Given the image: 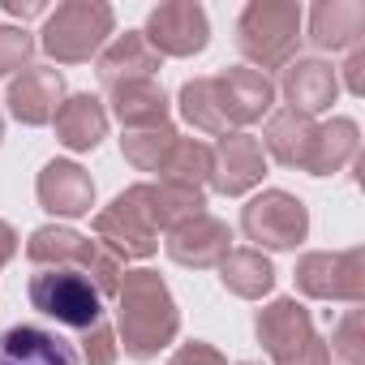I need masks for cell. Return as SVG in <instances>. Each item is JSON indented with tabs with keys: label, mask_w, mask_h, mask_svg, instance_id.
Instances as JSON below:
<instances>
[{
	"label": "cell",
	"mask_w": 365,
	"mask_h": 365,
	"mask_svg": "<svg viewBox=\"0 0 365 365\" xmlns=\"http://www.w3.org/2000/svg\"><path fill=\"white\" fill-rule=\"evenodd\" d=\"M0 138H5V120H0Z\"/></svg>",
	"instance_id": "d590c367"
},
{
	"label": "cell",
	"mask_w": 365,
	"mask_h": 365,
	"mask_svg": "<svg viewBox=\"0 0 365 365\" xmlns=\"http://www.w3.org/2000/svg\"><path fill=\"white\" fill-rule=\"evenodd\" d=\"M361 150V129L352 116H335L327 125H318L314 138V159H309V176H335L344 172Z\"/></svg>",
	"instance_id": "cb8c5ba5"
},
{
	"label": "cell",
	"mask_w": 365,
	"mask_h": 365,
	"mask_svg": "<svg viewBox=\"0 0 365 365\" xmlns=\"http://www.w3.org/2000/svg\"><path fill=\"white\" fill-rule=\"evenodd\" d=\"M211 86H215V99H220V112H224L228 129L262 120L275 103V86L258 69H224L220 78H211Z\"/></svg>",
	"instance_id": "9a60e30c"
},
{
	"label": "cell",
	"mask_w": 365,
	"mask_h": 365,
	"mask_svg": "<svg viewBox=\"0 0 365 365\" xmlns=\"http://www.w3.org/2000/svg\"><path fill=\"white\" fill-rule=\"evenodd\" d=\"M314 138H318V125L301 112H275L267 120V133H262V146L271 150L275 163L284 168H301L309 172V159H314Z\"/></svg>",
	"instance_id": "44dd1931"
},
{
	"label": "cell",
	"mask_w": 365,
	"mask_h": 365,
	"mask_svg": "<svg viewBox=\"0 0 365 365\" xmlns=\"http://www.w3.org/2000/svg\"><path fill=\"white\" fill-rule=\"evenodd\" d=\"M163 250H168V258L176 267L207 271V267H220L232 254V228L224 220H215V215L202 211V215L185 220L180 228H172L168 241H163Z\"/></svg>",
	"instance_id": "7c38bea8"
},
{
	"label": "cell",
	"mask_w": 365,
	"mask_h": 365,
	"mask_svg": "<svg viewBox=\"0 0 365 365\" xmlns=\"http://www.w3.org/2000/svg\"><path fill=\"white\" fill-rule=\"evenodd\" d=\"M95 241H103V250L125 262V258H150L159 250V232L150 228V220L142 215V207L133 202V194H116L112 207H103L95 215Z\"/></svg>",
	"instance_id": "30bf717a"
},
{
	"label": "cell",
	"mask_w": 365,
	"mask_h": 365,
	"mask_svg": "<svg viewBox=\"0 0 365 365\" xmlns=\"http://www.w3.org/2000/svg\"><path fill=\"white\" fill-rule=\"evenodd\" d=\"M211 168H215V150L198 138H180L172 159L163 163L159 180H176V185H190V190H202L211 180Z\"/></svg>",
	"instance_id": "83f0119b"
},
{
	"label": "cell",
	"mask_w": 365,
	"mask_h": 365,
	"mask_svg": "<svg viewBox=\"0 0 365 365\" xmlns=\"http://www.w3.org/2000/svg\"><path fill=\"white\" fill-rule=\"evenodd\" d=\"M108 133V112L95 95H69L56 112V142L69 150H95Z\"/></svg>",
	"instance_id": "603a6c76"
},
{
	"label": "cell",
	"mask_w": 365,
	"mask_h": 365,
	"mask_svg": "<svg viewBox=\"0 0 365 365\" xmlns=\"http://www.w3.org/2000/svg\"><path fill=\"white\" fill-rule=\"evenodd\" d=\"M31 305L52 318L56 327H73V331H91L103 322V292L69 267H43L39 275H31Z\"/></svg>",
	"instance_id": "8992f818"
},
{
	"label": "cell",
	"mask_w": 365,
	"mask_h": 365,
	"mask_svg": "<svg viewBox=\"0 0 365 365\" xmlns=\"http://www.w3.org/2000/svg\"><path fill=\"white\" fill-rule=\"evenodd\" d=\"M176 142H180V133L172 125H159V129H125L120 150H125V159L138 172H163V163L172 159Z\"/></svg>",
	"instance_id": "4316f807"
},
{
	"label": "cell",
	"mask_w": 365,
	"mask_h": 365,
	"mask_svg": "<svg viewBox=\"0 0 365 365\" xmlns=\"http://www.w3.org/2000/svg\"><path fill=\"white\" fill-rule=\"evenodd\" d=\"M254 331L275 365H331V344L314 331V318L297 297H275L258 309Z\"/></svg>",
	"instance_id": "277c9868"
},
{
	"label": "cell",
	"mask_w": 365,
	"mask_h": 365,
	"mask_svg": "<svg viewBox=\"0 0 365 365\" xmlns=\"http://www.w3.org/2000/svg\"><path fill=\"white\" fill-rule=\"evenodd\" d=\"M331 344H335V352L348 361V365H361L365 361V339H361V309H348L344 318H339V327L331 331Z\"/></svg>",
	"instance_id": "f546056e"
},
{
	"label": "cell",
	"mask_w": 365,
	"mask_h": 365,
	"mask_svg": "<svg viewBox=\"0 0 365 365\" xmlns=\"http://www.w3.org/2000/svg\"><path fill=\"white\" fill-rule=\"evenodd\" d=\"M31 52H35V39L22 26H0V78L22 73L31 65Z\"/></svg>",
	"instance_id": "f1b7e54d"
},
{
	"label": "cell",
	"mask_w": 365,
	"mask_h": 365,
	"mask_svg": "<svg viewBox=\"0 0 365 365\" xmlns=\"http://www.w3.org/2000/svg\"><path fill=\"white\" fill-rule=\"evenodd\" d=\"M241 232L258 250H297L309 237V211L288 190H262L241 211Z\"/></svg>",
	"instance_id": "52a82bcc"
},
{
	"label": "cell",
	"mask_w": 365,
	"mask_h": 365,
	"mask_svg": "<svg viewBox=\"0 0 365 365\" xmlns=\"http://www.w3.org/2000/svg\"><path fill=\"white\" fill-rule=\"evenodd\" d=\"M176 103H180V116H185L198 133H211V138L232 133V129H228V120H224V112H220V99H215L211 78H190L185 86H180Z\"/></svg>",
	"instance_id": "484cf974"
},
{
	"label": "cell",
	"mask_w": 365,
	"mask_h": 365,
	"mask_svg": "<svg viewBox=\"0 0 365 365\" xmlns=\"http://www.w3.org/2000/svg\"><path fill=\"white\" fill-rule=\"evenodd\" d=\"M159 65H163V56L142 39V31H125V35H116V39L99 52V82H103V91H112V86H120V82L155 78Z\"/></svg>",
	"instance_id": "ffe728a7"
},
{
	"label": "cell",
	"mask_w": 365,
	"mask_h": 365,
	"mask_svg": "<svg viewBox=\"0 0 365 365\" xmlns=\"http://www.w3.org/2000/svg\"><path fill=\"white\" fill-rule=\"evenodd\" d=\"M220 279L232 297L241 301H262L271 288H275V267L262 250H232L224 262H220Z\"/></svg>",
	"instance_id": "d4e9b609"
},
{
	"label": "cell",
	"mask_w": 365,
	"mask_h": 365,
	"mask_svg": "<svg viewBox=\"0 0 365 365\" xmlns=\"http://www.w3.org/2000/svg\"><path fill=\"white\" fill-rule=\"evenodd\" d=\"M5 14H14V18H35V14H43V5H39V0H5Z\"/></svg>",
	"instance_id": "e575fe53"
},
{
	"label": "cell",
	"mask_w": 365,
	"mask_h": 365,
	"mask_svg": "<svg viewBox=\"0 0 365 365\" xmlns=\"http://www.w3.org/2000/svg\"><path fill=\"white\" fill-rule=\"evenodd\" d=\"M26 258H31L35 267H69V271H82L103 297H108V292L116 297L120 275H125L120 262H116L99 241H91V237H82V232H73V228H56V224H43V228L31 232Z\"/></svg>",
	"instance_id": "5b68a950"
},
{
	"label": "cell",
	"mask_w": 365,
	"mask_h": 365,
	"mask_svg": "<svg viewBox=\"0 0 365 365\" xmlns=\"http://www.w3.org/2000/svg\"><path fill=\"white\" fill-rule=\"evenodd\" d=\"M309 39L322 52H356L365 39V5L361 0H318L309 14Z\"/></svg>",
	"instance_id": "d6986e66"
},
{
	"label": "cell",
	"mask_w": 365,
	"mask_h": 365,
	"mask_svg": "<svg viewBox=\"0 0 365 365\" xmlns=\"http://www.w3.org/2000/svg\"><path fill=\"white\" fill-rule=\"evenodd\" d=\"M292 279L314 301L361 305L365 301V250L352 245V250H339V254H305V258H297Z\"/></svg>",
	"instance_id": "ba28073f"
},
{
	"label": "cell",
	"mask_w": 365,
	"mask_h": 365,
	"mask_svg": "<svg viewBox=\"0 0 365 365\" xmlns=\"http://www.w3.org/2000/svg\"><path fill=\"white\" fill-rule=\"evenodd\" d=\"M301 43V5L297 0H250L237 22V48L250 65L284 69Z\"/></svg>",
	"instance_id": "7a4b0ae2"
},
{
	"label": "cell",
	"mask_w": 365,
	"mask_h": 365,
	"mask_svg": "<svg viewBox=\"0 0 365 365\" xmlns=\"http://www.w3.org/2000/svg\"><path fill=\"white\" fill-rule=\"evenodd\" d=\"M344 82H348L352 95H365V48H356V52L348 56V65H344Z\"/></svg>",
	"instance_id": "d6a6232c"
},
{
	"label": "cell",
	"mask_w": 365,
	"mask_h": 365,
	"mask_svg": "<svg viewBox=\"0 0 365 365\" xmlns=\"http://www.w3.org/2000/svg\"><path fill=\"white\" fill-rule=\"evenodd\" d=\"M14 254H18V232H14L5 220H0V267H9Z\"/></svg>",
	"instance_id": "836d02e7"
},
{
	"label": "cell",
	"mask_w": 365,
	"mask_h": 365,
	"mask_svg": "<svg viewBox=\"0 0 365 365\" xmlns=\"http://www.w3.org/2000/svg\"><path fill=\"white\" fill-rule=\"evenodd\" d=\"M112 99V112L125 129H159L168 125V95L155 78H142V82H120L108 91Z\"/></svg>",
	"instance_id": "7402d4cb"
},
{
	"label": "cell",
	"mask_w": 365,
	"mask_h": 365,
	"mask_svg": "<svg viewBox=\"0 0 365 365\" xmlns=\"http://www.w3.org/2000/svg\"><path fill=\"white\" fill-rule=\"evenodd\" d=\"M112 31H116V14L108 0H65L48 14L39 48L56 65H82L103 52Z\"/></svg>",
	"instance_id": "3957f363"
},
{
	"label": "cell",
	"mask_w": 365,
	"mask_h": 365,
	"mask_svg": "<svg viewBox=\"0 0 365 365\" xmlns=\"http://www.w3.org/2000/svg\"><path fill=\"white\" fill-rule=\"evenodd\" d=\"M9 112L22 120V125H31V129H39V125H48V120H56V112H61V103H65V78H61V69H52V65H26L14 82H9Z\"/></svg>",
	"instance_id": "5bb4252c"
},
{
	"label": "cell",
	"mask_w": 365,
	"mask_h": 365,
	"mask_svg": "<svg viewBox=\"0 0 365 365\" xmlns=\"http://www.w3.org/2000/svg\"><path fill=\"white\" fill-rule=\"evenodd\" d=\"M142 39L159 52V56H198L211 43V22L198 0H163L150 9Z\"/></svg>",
	"instance_id": "9c48e42d"
},
{
	"label": "cell",
	"mask_w": 365,
	"mask_h": 365,
	"mask_svg": "<svg viewBox=\"0 0 365 365\" xmlns=\"http://www.w3.org/2000/svg\"><path fill=\"white\" fill-rule=\"evenodd\" d=\"M0 365H82L78 348L35 322H18L0 331Z\"/></svg>",
	"instance_id": "2e32d148"
},
{
	"label": "cell",
	"mask_w": 365,
	"mask_h": 365,
	"mask_svg": "<svg viewBox=\"0 0 365 365\" xmlns=\"http://www.w3.org/2000/svg\"><path fill=\"white\" fill-rule=\"evenodd\" d=\"M215 150V168H211V185L224 194V198H241L250 194L254 185H262L267 176V155H262V142L254 133H224Z\"/></svg>",
	"instance_id": "8fae6325"
},
{
	"label": "cell",
	"mask_w": 365,
	"mask_h": 365,
	"mask_svg": "<svg viewBox=\"0 0 365 365\" xmlns=\"http://www.w3.org/2000/svg\"><path fill=\"white\" fill-rule=\"evenodd\" d=\"M116 331L129 356L150 361L159 356L176 331H180V309L163 284L159 271H125L116 288Z\"/></svg>",
	"instance_id": "6da1fadb"
},
{
	"label": "cell",
	"mask_w": 365,
	"mask_h": 365,
	"mask_svg": "<svg viewBox=\"0 0 365 365\" xmlns=\"http://www.w3.org/2000/svg\"><path fill=\"white\" fill-rule=\"evenodd\" d=\"M116 352H120V344L108 322L82 331V365H116Z\"/></svg>",
	"instance_id": "4dcf8cb0"
},
{
	"label": "cell",
	"mask_w": 365,
	"mask_h": 365,
	"mask_svg": "<svg viewBox=\"0 0 365 365\" xmlns=\"http://www.w3.org/2000/svg\"><path fill=\"white\" fill-rule=\"evenodd\" d=\"M168 365H228V356H224L220 348L202 344V339H190V344L176 348V356H172Z\"/></svg>",
	"instance_id": "1f68e13d"
},
{
	"label": "cell",
	"mask_w": 365,
	"mask_h": 365,
	"mask_svg": "<svg viewBox=\"0 0 365 365\" xmlns=\"http://www.w3.org/2000/svg\"><path fill=\"white\" fill-rule=\"evenodd\" d=\"M284 99H288V112H301V116H318L335 103L339 95V73L327 65V61H288L284 65V82H279Z\"/></svg>",
	"instance_id": "ac0fdd59"
},
{
	"label": "cell",
	"mask_w": 365,
	"mask_h": 365,
	"mask_svg": "<svg viewBox=\"0 0 365 365\" xmlns=\"http://www.w3.org/2000/svg\"><path fill=\"white\" fill-rule=\"evenodd\" d=\"M133 202L142 207V215L150 220L155 232H172L185 220L202 215L207 198L202 190H190V185H176V180H146V185H129Z\"/></svg>",
	"instance_id": "e0dca14e"
},
{
	"label": "cell",
	"mask_w": 365,
	"mask_h": 365,
	"mask_svg": "<svg viewBox=\"0 0 365 365\" xmlns=\"http://www.w3.org/2000/svg\"><path fill=\"white\" fill-rule=\"evenodd\" d=\"M35 194H39V207L48 215H61V220H82L91 215L95 207V180L82 163L73 159H52L43 163L39 180H35Z\"/></svg>",
	"instance_id": "4fadbf2b"
}]
</instances>
